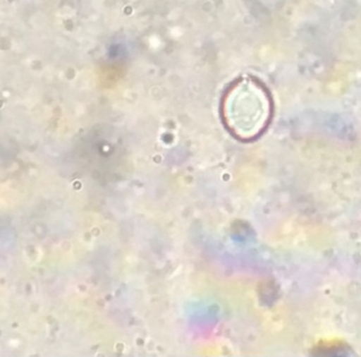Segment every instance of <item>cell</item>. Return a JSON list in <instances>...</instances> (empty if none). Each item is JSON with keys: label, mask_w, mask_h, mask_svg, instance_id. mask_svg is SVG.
Returning a JSON list of instances; mask_svg holds the SVG:
<instances>
[{"label": "cell", "mask_w": 361, "mask_h": 357, "mask_svg": "<svg viewBox=\"0 0 361 357\" xmlns=\"http://www.w3.org/2000/svg\"><path fill=\"white\" fill-rule=\"evenodd\" d=\"M223 120L238 139L250 141L267 128L271 102L267 90L252 78L235 82L223 99Z\"/></svg>", "instance_id": "obj_1"}]
</instances>
